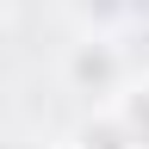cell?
Masks as SVG:
<instances>
[{"label":"cell","mask_w":149,"mask_h":149,"mask_svg":"<svg viewBox=\"0 0 149 149\" xmlns=\"http://www.w3.org/2000/svg\"><path fill=\"white\" fill-rule=\"evenodd\" d=\"M74 31H118L130 19V0H68Z\"/></svg>","instance_id":"cell-3"},{"label":"cell","mask_w":149,"mask_h":149,"mask_svg":"<svg viewBox=\"0 0 149 149\" xmlns=\"http://www.w3.org/2000/svg\"><path fill=\"white\" fill-rule=\"evenodd\" d=\"M74 143H81V149H130V137L118 130V118H112L106 106H93V118H81Z\"/></svg>","instance_id":"cell-4"},{"label":"cell","mask_w":149,"mask_h":149,"mask_svg":"<svg viewBox=\"0 0 149 149\" xmlns=\"http://www.w3.org/2000/svg\"><path fill=\"white\" fill-rule=\"evenodd\" d=\"M106 112L118 118L130 149H149V74H124V87L106 100Z\"/></svg>","instance_id":"cell-2"},{"label":"cell","mask_w":149,"mask_h":149,"mask_svg":"<svg viewBox=\"0 0 149 149\" xmlns=\"http://www.w3.org/2000/svg\"><path fill=\"white\" fill-rule=\"evenodd\" d=\"M124 74H130V56L118 44V31H81L68 44V56H62L68 93H81V100H93V106H106L112 93L124 87Z\"/></svg>","instance_id":"cell-1"},{"label":"cell","mask_w":149,"mask_h":149,"mask_svg":"<svg viewBox=\"0 0 149 149\" xmlns=\"http://www.w3.org/2000/svg\"><path fill=\"white\" fill-rule=\"evenodd\" d=\"M44 149H81V143H74V137H62V143H44Z\"/></svg>","instance_id":"cell-5"}]
</instances>
